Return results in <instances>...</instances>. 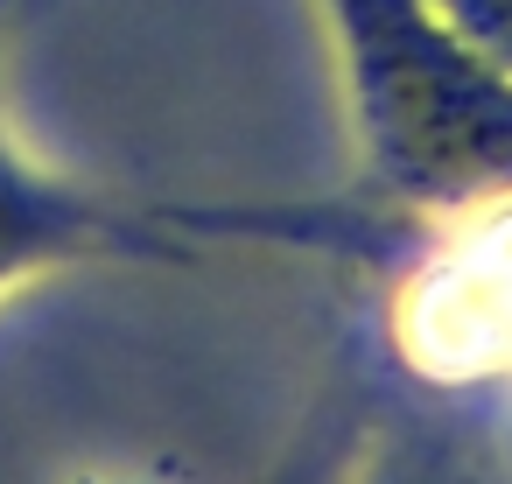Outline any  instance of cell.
Here are the masks:
<instances>
[{
    "instance_id": "cell-4",
    "label": "cell",
    "mask_w": 512,
    "mask_h": 484,
    "mask_svg": "<svg viewBox=\"0 0 512 484\" xmlns=\"http://www.w3.org/2000/svg\"><path fill=\"white\" fill-rule=\"evenodd\" d=\"M358 435H365V421L351 414V400H344V393H323L260 484H337L344 463L358 456Z\"/></svg>"
},
{
    "instance_id": "cell-1",
    "label": "cell",
    "mask_w": 512,
    "mask_h": 484,
    "mask_svg": "<svg viewBox=\"0 0 512 484\" xmlns=\"http://www.w3.org/2000/svg\"><path fill=\"white\" fill-rule=\"evenodd\" d=\"M344 71L365 190L400 211L470 218L512 204V85L435 0H316Z\"/></svg>"
},
{
    "instance_id": "cell-3",
    "label": "cell",
    "mask_w": 512,
    "mask_h": 484,
    "mask_svg": "<svg viewBox=\"0 0 512 484\" xmlns=\"http://www.w3.org/2000/svg\"><path fill=\"white\" fill-rule=\"evenodd\" d=\"M337 484H498L449 428L428 421H386L358 435V456Z\"/></svg>"
},
{
    "instance_id": "cell-2",
    "label": "cell",
    "mask_w": 512,
    "mask_h": 484,
    "mask_svg": "<svg viewBox=\"0 0 512 484\" xmlns=\"http://www.w3.org/2000/svg\"><path fill=\"white\" fill-rule=\"evenodd\" d=\"M190 253L197 246L176 232V218H148L78 190L71 176L29 162V148L0 120V295L92 260H190Z\"/></svg>"
},
{
    "instance_id": "cell-5",
    "label": "cell",
    "mask_w": 512,
    "mask_h": 484,
    "mask_svg": "<svg viewBox=\"0 0 512 484\" xmlns=\"http://www.w3.org/2000/svg\"><path fill=\"white\" fill-rule=\"evenodd\" d=\"M442 22L477 50V64H491L512 85V0H435Z\"/></svg>"
}]
</instances>
